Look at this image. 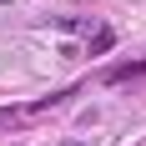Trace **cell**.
<instances>
[{
  "mask_svg": "<svg viewBox=\"0 0 146 146\" xmlns=\"http://www.w3.org/2000/svg\"><path fill=\"white\" fill-rule=\"evenodd\" d=\"M60 146H91V141H60Z\"/></svg>",
  "mask_w": 146,
  "mask_h": 146,
  "instance_id": "cell-1",
  "label": "cell"
},
{
  "mask_svg": "<svg viewBox=\"0 0 146 146\" xmlns=\"http://www.w3.org/2000/svg\"><path fill=\"white\" fill-rule=\"evenodd\" d=\"M0 5H10V0H0Z\"/></svg>",
  "mask_w": 146,
  "mask_h": 146,
  "instance_id": "cell-2",
  "label": "cell"
}]
</instances>
